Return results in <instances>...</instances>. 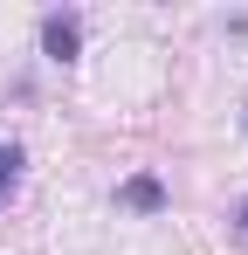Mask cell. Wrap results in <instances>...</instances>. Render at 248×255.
I'll list each match as a JSON object with an SVG mask.
<instances>
[{
    "label": "cell",
    "instance_id": "cell-2",
    "mask_svg": "<svg viewBox=\"0 0 248 255\" xmlns=\"http://www.w3.org/2000/svg\"><path fill=\"white\" fill-rule=\"evenodd\" d=\"M118 200H124L131 214H159V207H165V186H159V172H131V179L118 186Z\"/></svg>",
    "mask_w": 248,
    "mask_h": 255
},
{
    "label": "cell",
    "instance_id": "cell-5",
    "mask_svg": "<svg viewBox=\"0 0 248 255\" xmlns=\"http://www.w3.org/2000/svg\"><path fill=\"white\" fill-rule=\"evenodd\" d=\"M242 125H248V118H242Z\"/></svg>",
    "mask_w": 248,
    "mask_h": 255
},
{
    "label": "cell",
    "instance_id": "cell-1",
    "mask_svg": "<svg viewBox=\"0 0 248 255\" xmlns=\"http://www.w3.org/2000/svg\"><path fill=\"white\" fill-rule=\"evenodd\" d=\"M41 55L69 69V62L83 55V14H69V7H48V14H41Z\"/></svg>",
    "mask_w": 248,
    "mask_h": 255
},
{
    "label": "cell",
    "instance_id": "cell-4",
    "mask_svg": "<svg viewBox=\"0 0 248 255\" xmlns=\"http://www.w3.org/2000/svg\"><path fill=\"white\" fill-rule=\"evenodd\" d=\"M235 221H242V235H248V200H242V207H235Z\"/></svg>",
    "mask_w": 248,
    "mask_h": 255
},
{
    "label": "cell",
    "instance_id": "cell-3",
    "mask_svg": "<svg viewBox=\"0 0 248 255\" xmlns=\"http://www.w3.org/2000/svg\"><path fill=\"white\" fill-rule=\"evenodd\" d=\"M21 166H28V152H21V145L7 138V145H0V200L14 193V179H21Z\"/></svg>",
    "mask_w": 248,
    "mask_h": 255
}]
</instances>
